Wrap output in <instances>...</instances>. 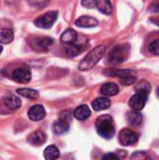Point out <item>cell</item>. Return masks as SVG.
<instances>
[{
	"label": "cell",
	"mask_w": 159,
	"mask_h": 160,
	"mask_svg": "<svg viewBox=\"0 0 159 160\" xmlns=\"http://www.w3.org/2000/svg\"><path fill=\"white\" fill-rule=\"evenodd\" d=\"M96 128L99 136L104 139H112L115 134L114 123L111 115H100L96 121Z\"/></svg>",
	"instance_id": "obj_1"
},
{
	"label": "cell",
	"mask_w": 159,
	"mask_h": 160,
	"mask_svg": "<svg viewBox=\"0 0 159 160\" xmlns=\"http://www.w3.org/2000/svg\"><path fill=\"white\" fill-rule=\"evenodd\" d=\"M105 52H106V47L103 45H99V46L94 48L81 61V63L79 65L80 70L85 71V70H89L92 68H94L97 64V62L103 57Z\"/></svg>",
	"instance_id": "obj_2"
},
{
	"label": "cell",
	"mask_w": 159,
	"mask_h": 160,
	"mask_svg": "<svg viewBox=\"0 0 159 160\" xmlns=\"http://www.w3.org/2000/svg\"><path fill=\"white\" fill-rule=\"evenodd\" d=\"M130 54V45L128 43L115 46L109 53L107 62L109 64H121L125 62Z\"/></svg>",
	"instance_id": "obj_3"
},
{
	"label": "cell",
	"mask_w": 159,
	"mask_h": 160,
	"mask_svg": "<svg viewBox=\"0 0 159 160\" xmlns=\"http://www.w3.org/2000/svg\"><path fill=\"white\" fill-rule=\"evenodd\" d=\"M29 46L37 52H47L53 44V39L49 37H37L28 40Z\"/></svg>",
	"instance_id": "obj_4"
},
{
	"label": "cell",
	"mask_w": 159,
	"mask_h": 160,
	"mask_svg": "<svg viewBox=\"0 0 159 160\" xmlns=\"http://www.w3.org/2000/svg\"><path fill=\"white\" fill-rule=\"evenodd\" d=\"M57 16H58L57 11H50L39 16L37 19H36L34 23L38 28L49 29L52 26V24L57 20Z\"/></svg>",
	"instance_id": "obj_5"
},
{
	"label": "cell",
	"mask_w": 159,
	"mask_h": 160,
	"mask_svg": "<svg viewBox=\"0 0 159 160\" xmlns=\"http://www.w3.org/2000/svg\"><path fill=\"white\" fill-rule=\"evenodd\" d=\"M148 96H149V93H146V92H137L134 96L131 97L130 100H129V106L132 110L134 111H138V112H141L146 102H147V99H148Z\"/></svg>",
	"instance_id": "obj_6"
},
{
	"label": "cell",
	"mask_w": 159,
	"mask_h": 160,
	"mask_svg": "<svg viewBox=\"0 0 159 160\" xmlns=\"http://www.w3.org/2000/svg\"><path fill=\"white\" fill-rule=\"evenodd\" d=\"M31 71L26 67H21L14 69L11 73V79L16 82L20 83H27L31 80Z\"/></svg>",
	"instance_id": "obj_7"
},
{
	"label": "cell",
	"mask_w": 159,
	"mask_h": 160,
	"mask_svg": "<svg viewBox=\"0 0 159 160\" xmlns=\"http://www.w3.org/2000/svg\"><path fill=\"white\" fill-rule=\"evenodd\" d=\"M119 140L123 145L130 146V145H134L138 142L139 135L135 131L126 128V129L121 130V132L119 134Z\"/></svg>",
	"instance_id": "obj_8"
},
{
	"label": "cell",
	"mask_w": 159,
	"mask_h": 160,
	"mask_svg": "<svg viewBox=\"0 0 159 160\" xmlns=\"http://www.w3.org/2000/svg\"><path fill=\"white\" fill-rule=\"evenodd\" d=\"M46 115V112L43 106L41 105H35L32 106L28 111V117L32 121H40Z\"/></svg>",
	"instance_id": "obj_9"
},
{
	"label": "cell",
	"mask_w": 159,
	"mask_h": 160,
	"mask_svg": "<svg viewBox=\"0 0 159 160\" xmlns=\"http://www.w3.org/2000/svg\"><path fill=\"white\" fill-rule=\"evenodd\" d=\"M46 139H47L46 134L43 131L37 130L28 136L27 142L33 146H40L46 142Z\"/></svg>",
	"instance_id": "obj_10"
},
{
	"label": "cell",
	"mask_w": 159,
	"mask_h": 160,
	"mask_svg": "<svg viewBox=\"0 0 159 160\" xmlns=\"http://www.w3.org/2000/svg\"><path fill=\"white\" fill-rule=\"evenodd\" d=\"M75 24L80 27L90 28V27L97 26L98 24V21L96 18H93L91 16H82L76 20Z\"/></svg>",
	"instance_id": "obj_11"
},
{
	"label": "cell",
	"mask_w": 159,
	"mask_h": 160,
	"mask_svg": "<svg viewBox=\"0 0 159 160\" xmlns=\"http://www.w3.org/2000/svg\"><path fill=\"white\" fill-rule=\"evenodd\" d=\"M73 115L75 118L79 121H84L88 119L91 115V111L87 105H81L77 107L73 112Z\"/></svg>",
	"instance_id": "obj_12"
},
{
	"label": "cell",
	"mask_w": 159,
	"mask_h": 160,
	"mask_svg": "<svg viewBox=\"0 0 159 160\" xmlns=\"http://www.w3.org/2000/svg\"><path fill=\"white\" fill-rule=\"evenodd\" d=\"M100 93L105 97H113L119 93V87L114 82H107L101 86Z\"/></svg>",
	"instance_id": "obj_13"
},
{
	"label": "cell",
	"mask_w": 159,
	"mask_h": 160,
	"mask_svg": "<svg viewBox=\"0 0 159 160\" xmlns=\"http://www.w3.org/2000/svg\"><path fill=\"white\" fill-rule=\"evenodd\" d=\"M69 130V122L59 119L52 125V131L56 135H63Z\"/></svg>",
	"instance_id": "obj_14"
},
{
	"label": "cell",
	"mask_w": 159,
	"mask_h": 160,
	"mask_svg": "<svg viewBox=\"0 0 159 160\" xmlns=\"http://www.w3.org/2000/svg\"><path fill=\"white\" fill-rule=\"evenodd\" d=\"M104 74L106 76H112V77H118V78H124L126 76L129 75H135V71L132 69H106L104 71Z\"/></svg>",
	"instance_id": "obj_15"
},
{
	"label": "cell",
	"mask_w": 159,
	"mask_h": 160,
	"mask_svg": "<svg viewBox=\"0 0 159 160\" xmlns=\"http://www.w3.org/2000/svg\"><path fill=\"white\" fill-rule=\"evenodd\" d=\"M95 7L103 14L110 15L112 11L110 0H95Z\"/></svg>",
	"instance_id": "obj_16"
},
{
	"label": "cell",
	"mask_w": 159,
	"mask_h": 160,
	"mask_svg": "<svg viewBox=\"0 0 159 160\" xmlns=\"http://www.w3.org/2000/svg\"><path fill=\"white\" fill-rule=\"evenodd\" d=\"M92 106L95 111L99 112L103 110H107L111 106V101L107 98H97L92 102Z\"/></svg>",
	"instance_id": "obj_17"
},
{
	"label": "cell",
	"mask_w": 159,
	"mask_h": 160,
	"mask_svg": "<svg viewBox=\"0 0 159 160\" xmlns=\"http://www.w3.org/2000/svg\"><path fill=\"white\" fill-rule=\"evenodd\" d=\"M14 38V34L11 28L9 27H1L0 28V42L4 44L10 43Z\"/></svg>",
	"instance_id": "obj_18"
},
{
	"label": "cell",
	"mask_w": 159,
	"mask_h": 160,
	"mask_svg": "<svg viewBox=\"0 0 159 160\" xmlns=\"http://www.w3.org/2000/svg\"><path fill=\"white\" fill-rule=\"evenodd\" d=\"M78 38V34L75 30L73 29H67L61 36V40L64 43L67 44H72L75 43Z\"/></svg>",
	"instance_id": "obj_19"
},
{
	"label": "cell",
	"mask_w": 159,
	"mask_h": 160,
	"mask_svg": "<svg viewBox=\"0 0 159 160\" xmlns=\"http://www.w3.org/2000/svg\"><path fill=\"white\" fill-rule=\"evenodd\" d=\"M142 115L138 111H132L127 113V122L133 126V127H138L142 123Z\"/></svg>",
	"instance_id": "obj_20"
},
{
	"label": "cell",
	"mask_w": 159,
	"mask_h": 160,
	"mask_svg": "<svg viewBox=\"0 0 159 160\" xmlns=\"http://www.w3.org/2000/svg\"><path fill=\"white\" fill-rule=\"evenodd\" d=\"M5 104L6 106L9 109V110H12V111H16L18 110L21 105H22V102H21V99L15 96H7L6 98H5Z\"/></svg>",
	"instance_id": "obj_21"
},
{
	"label": "cell",
	"mask_w": 159,
	"mask_h": 160,
	"mask_svg": "<svg viewBox=\"0 0 159 160\" xmlns=\"http://www.w3.org/2000/svg\"><path fill=\"white\" fill-rule=\"evenodd\" d=\"M60 157L59 149L54 145H50L44 150V158L48 160L57 159Z\"/></svg>",
	"instance_id": "obj_22"
},
{
	"label": "cell",
	"mask_w": 159,
	"mask_h": 160,
	"mask_svg": "<svg viewBox=\"0 0 159 160\" xmlns=\"http://www.w3.org/2000/svg\"><path fill=\"white\" fill-rule=\"evenodd\" d=\"M17 93L26 98H29V99H37L38 97H39V94L37 90H34V89H31V88H20L17 90Z\"/></svg>",
	"instance_id": "obj_23"
},
{
	"label": "cell",
	"mask_w": 159,
	"mask_h": 160,
	"mask_svg": "<svg viewBox=\"0 0 159 160\" xmlns=\"http://www.w3.org/2000/svg\"><path fill=\"white\" fill-rule=\"evenodd\" d=\"M135 90L137 92H146V93H150V91H151V85H150V83L148 82L142 81V82H140L136 85Z\"/></svg>",
	"instance_id": "obj_24"
},
{
	"label": "cell",
	"mask_w": 159,
	"mask_h": 160,
	"mask_svg": "<svg viewBox=\"0 0 159 160\" xmlns=\"http://www.w3.org/2000/svg\"><path fill=\"white\" fill-rule=\"evenodd\" d=\"M66 52L68 56H76L77 54H79L81 52V49L78 45H74V43L69 44L67 49H66Z\"/></svg>",
	"instance_id": "obj_25"
},
{
	"label": "cell",
	"mask_w": 159,
	"mask_h": 160,
	"mask_svg": "<svg viewBox=\"0 0 159 160\" xmlns=\"http://www.w3.org/2000/svg\"><path fill=\"white\" fill-rule=\"evenodd\" d=\"M27 1L31 7L37 8H44L51 2V0H27Z\"/></svg>",
	"instance_id": "obj_26"
},
{
	"label": "cell",
	"mask_w": 159,
	"mask_h": 160,
	"mask_svg": "<svg viewBox=\"0 0 159 160\" xmlns=\"http://www.w3.org/2000/svg\"><path fill=\"white\" fill-rule=\"evenodd\" d=\"M120 82L124 85H131V84H133L136 82V77H135V75L126 76L124 78H121L120 79Z\"/></svg>",
	"instance_id": "obj_27"
},
{
	"label": "cell",
	"mask_w": 159,
	"mask_h": 160,
	"mask_svg": "<svg viewBox=\"0 0 159 160\" xmlns=\"http://www.w3.org/2000/svg\"><path fill=\"white\" fill-rule=\"evenodd\" d=\"M149 51L150 52H152L153 54H157L159 55V38L153 41L150 45H149Z\"/></svg>",
	"instance_id": "obj_28"
},
{
	"label": "cell",
	"mask_w": 159,
	"mask_h": 160,
	"mask_svg": "<svg viewBox=\"0 0 159 160\" xmlns=\"http://www.w3.org/2000/svg\"><path fill=\"white\" fill-rule=\"evenodd\" d=\"M60 119L70 122L71 119H72V113L70 112H68V111H65V112L60 113Z\"/></svg>",
	"instance_id": "obj_29"
},
{
	"label": "cell",
	"mask_w": 159,
	"mask_h": 160,
	"mask_svg": "<svg viewBox=\"0 0 159 160\" xmlns=\"http://www.w3.org/2000/svg\"><path fill=\"white\" fill-rule=\"evenodd\" d=\"M147 158H148V156L145 152H136L131 157V158H133V159H145Z\"/></svg>",
	"instance_id": "obj_30"
},
{
	"label": "cell",
	"mask_w": 159,
	"mask_h": 160,
	"mask_svg": "<svg viewBox=\"0 0 159 160\" xmlns=\"http://www.w3.org/2000/svg\"><path fill=\"white\" fill-rule=\"evenodd\" d=\"M82 5L87 8H93L95 7V0H82Z\"/></svg>",
	"instance_id": "obj_31"
},
{
	"label": "cell",
	"mask_w": 159,
	"mask_h": 160,
	"mask_svg": "<svg viewBox=\"0 0 159 160\" xmlns=\"http://www.w3.org/2000/svg\"><path fill=\"white\" fill-rule=\"evenodd\" d=\"M149 9L152 12H159V1H155L151 4Z\"/></svg>",
	"instance_id": "obj_32"
},
{
	"label": "cell",
	"mask_w": 159,
	"mask_h": 160,
	"mask_svg": "<svg viewBox=\"0 0 159 160\" xmlns=\"http://www.w3.org/2000/svg\"><path fill=\"white\" fill-rule=\"evenodd\" d=\"M102 159L116 160V159H119V157H118L117 155H114V154L111 153V154H106V155H104V156L102 157Z\"/></svg>",
	"instance_id": "obj_33"
},
{
	"label": "cell",
	"mask_w": 159,
	"mask_h": 160,
	"mask_svg": "<svg viewBox=\"0 0 159 160\" xmlns=\"http://www.w3.org/2000/svg\"><path fill=\"white\" fill-rule=\"evenodd\" d=\"M157 97L159 98V87L157 88Z\"/></svg>",
	"instance_id": "obj_34"
},
{
	"label": "cell",
	"mask_w": 159,
	"mask_h": 160,
	"mask_svg": "<svg viewBox=\"0 0 159 160\" xmlns=\"http://www.w3.org/2000/svg\"><path fill=\"white\" fill-rule=\"evenodd\" d=\"M2 51H3V48H2V46L0 45V53L2 52Z\"/></svg>",
	"instance_id": "obj_35"
}]
</instances>
